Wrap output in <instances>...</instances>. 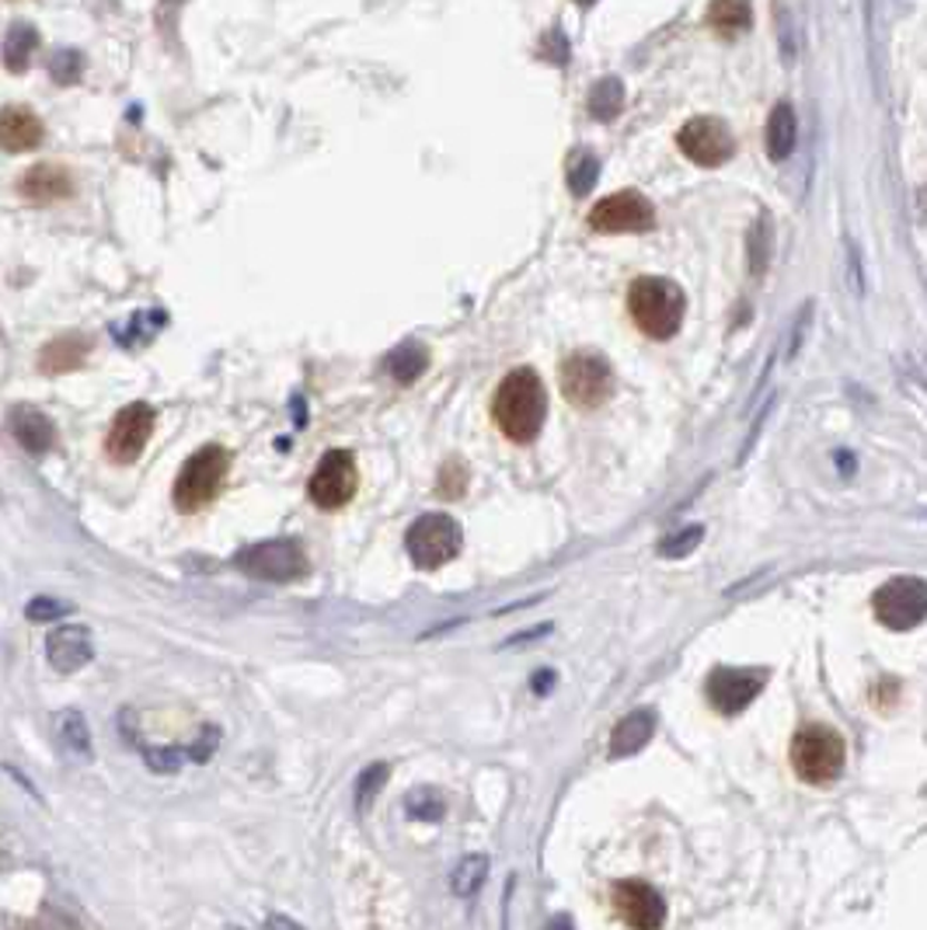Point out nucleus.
Returning <instances> with one entry per match:
<instances>
[{
	"instance_id": "f257e3e1",
	"label": "nucleus",
	"mask_w": 927,
	"mask_h": 930,
	"mask_svg": "<svg viewBox=\"0 0 927 930\" xmlns=\"http://www.w3.org/2000/svg\"><path fill=\"white\" fill-rule=\"evenodd\" d=\"M492 415H496V425L502 429L506 440L534 443L540 435L544 415H548V394H544L540 376L527 366L513 370L496 391Z\"/></svg>"
},
{
	"instance_id": "f03ea898",
	"label": "nucleus",
	"mask_w": 927,
	"mask_h": 930,
	"mask_svg": "<svg viewBox=\"0 0 927 930\" xmlns=\"http://www.w3.org/2000/svg\"><path fill=\"white\" fill-rule=\"evenodd\" d=\"M684 307H687L684 290L660 276H642L628 290V311L648 339H660V342L673 339L680 332V324H684Z\"/></svg>"
},
{
	"instance_id": "7ed1b4c3",
	"label": "nucleus",
	"mask_w": 927,
	"mask_h": 930,
	"mask_svg": "<svg viewBox=\"0 0 927 930\" xmlns=\"http://www.w3.org/2000/svg\"><path fill=\"white\" fill-rule=\"evenodd\" d=\"M843 763H848V746L843 735L827 725H802L792 738V771L806 784H830L840 777Z\"/></svg>"
},
{
	"instance_id": "20e7f679",
	"label": "nucleus",
	"mask_w": 927,
	"mask_h": 930,
	"mask_svg": "<svg viewBox=\"0 0 927 930\" xmlns=\"http://www.w3.org/2000/svg\"><path fill=\"white\" fill-rule=\"evenodd\" d=\"M231 471V453L224 447H203L193 457L185 460V468L178 471L175 491L172 499L182 512H199L203 506H209L216 496H221V488L227 481Z\"/></svg>"
},
{
	"instance_id": "39448f33",
	"label": "nucleus",
	"mask_w": 927,
	"mask_h": 930,
	"mask_svg": "<svg viewBox=\"0 0 927 930\" xmlns=\"http://www.w3.org/2000/svg\"><path fill=\"white\" fill-rule=\"evenodd\" d=\"M460 540H464V533L457 527V519L447 512L419 516L404 533L408 558H412L416 568H422V571H432V568L453 561L460 555Z\"/></svg>"
},
{
	"instance_id": "423d86ee",
	"label": "nucleus",
	"mask_w": 927,
	"mask_h": 930,
	"mask_svg": "<svg viewBox=\"0 0 927 930\" xmlns=\"http://www.w3.org/2000/svg\"><path fill=\"white\" fill-rule=\"evenodd\" d=\"M237 568L262 583H293L308 571V555L296 540H262L244 547Z\"/></svg>"
},
{
	"instance_id": "0eeeda50",
	"label": "nucleus",
	"mask_w": 927,
	"mask_h": 930,
	"mask_svg": "<svg viewBox=\"0 0 927 930\" xmlns=\"http://www.w3.org/2000/svg\"><path fill=\"white\" fill-rule=\"evenodd\" d=\"M871 610H876L879 624L889 632H914L927 617V586L917 576L889 579L876 596H871Z\"/></svg>"
},
{
	"instance_id": "6e6552de",
	"label": "nucleus",
	"mask_w": 927,
	"mask_h": 930,
	"mask_svg": "<svg viewBox=\"0 0 927 930\" xmlns=\"http://www.w3.org/2000/svg\"><path fill=\"white\" fill-rule=\"evenodd\" d=\"M614 391V373L604 355L576 352L562 363V394L576 408H599Z\"/></svg>"
},
{
	"instance_id": "1a4fd4ad",
	"label": "nucleus",
	"mask_w": 927,
	"mask_h": 930,
	"mask_svg": "<svg viewBox=\"0 0 927 930\" xmlns=\"http://www.w3.org/2000/svg\"><path fill=\"white\" fill-rule=\"evenodd\" d=\"M357 488H360V471H357V460H352L349 450H329L321 457V463L314 468L311 481H308V496L318 509H342L357 499Z\"/></svg>"
},
{
	"instance_id": "9d476101",
	"label": "nucleus",
	"mask_w": 927,
	"mask_h": 930,
	"mask_svg": "<svg viewBox=\"0 0 927 930\" xmlns=\"http://www.w3.org/2000/svg\"><path fill=\"white\" fill-rule=\"evenodd\" d=\"M768 679H771V673L757 669V666H719V669H712V676H708L704 694L719 715H740L743 707H750L763 694Z\"/></svg>"
},
{
	"instance_id": "9b49d317",
	"label": "nucleus",
	"mask_w": 927,
	"mask_h": 930,
	"mask_svg": "<svg viewBox=\"0 0 927 930\" xmlns=\"http://www.w3.org/2000/svg\"><path fill=\"white\" fill-rule=\"evenodd\" d=\"M652 224H656V209L635 188L614 193L589 209V227L596 234H645Z\"/></svg>"
},
{
	"instance_id": "f8f14e48",
	"label": "nucleus",
	"mask_w": 927,
	"mask_h": 930,
	"mask_svg": "<svg viewBox=\"0 0 927 930\" xmlns=\"http://www.w3.org/2000/svg\"><path fill=\"white\" fill-rule=\"evenodd\" d=\"M150 435H154V408L144 401H133L113 419V429L105 435V453L116 463H133L147 450Z\"/></svg>"
},
{
	"instance_id": "ddd939ff",
	"label": "nucleus",
	"mask_w": 927,
	"mask_h": 930,
	"mask_svg": "<svg viewBox=\"0 0 927 930\" xmlns=\"http://www.w3.org/2000/svg\"><path fill=\"white\" fill-rule=\"evenodd\" d=\"M611 902H614L617 920H624V927H632V930H663V923H666V899L648 882H638V879L617 882L611 889Z\"/></svg>"
},
{
	"instance_id": "4468645a",
	"label": "nucleus",
	"mask_w": 927,
	"mask_h": 930,
	"mask_svg": "<svg viewBox=\"0 0 927 930\" xmlns=\"http://www.w3.org/2000/svg\"><path fill=\"white\" fill-rule=\"evenodd\" d=\"M676 144L694 164H701V168H719V164H725L735 154V140H732L729 126L722 119H708V116L691 119L676 133Z\"/></svg>"
},
{
	"instance_id": "2eb2a0df",
	"label": "nucleus",
	"mask_w": 927,
	"mask_h": 930,
	"mask_svg": "<svg viewBox=\"0 0 927 930\" xmlns=\"http://www.w3.org/2000/svg\"><path fill=\"white\" fill-rule=\"evenodd\" d=\"M46 659H49L52 669L64 673V676H74L77 669H85L95 659L91 632H88V627H80V624L52 627L49 638H46Z\"/></svg>"
},
{
	"instance_id": "dca6fc26",
	"label": "nucleus",
	"mask_w": 927,
	"mask_h": 930,
	"mask_svg": "<svg viewBox=\"0 0 927 930\" xmlns=\"http://www.w3.org/2000/svg\"><path fill=\"white\" fill-rule=\"evenodd\" d=\"M42 144V119L25 105H8L0 112V150L25 154Z\"/></svg>"
},
{
	"instance_id": "f3484780",
	"label": "nucleus",
	"mask_w": 927,
	"mask_h": 930,
	"mask_svg": "<svg viewBox=\"0 0 927 930\" xmlns=\"http://www.w3.org/2000/svg\"><path fill=\"white\" fill-rule=\"evenodd\" d=\"M8 425H11V435L18 440V447L29 450V453H36V457L49 453L52 443H57V425H52V422L39 412V408H32V404L11 408Z\"/></svg>"
},
{
	"instance_id": "a211bd4d",
	"label": "nucleus",
	"mask_w": 927,
	"mask_h": 930,
	"mask_svg": "<svg viewBox=\"0 0 927 930\" xmlns=\"http://www.w3.org/2000/svg\"><path fill=\"white\" fill-rule=\"evenodd\" d=\"M18 193L29 203H57L74 193V182L64 164H36L21 175Z\"/></svg>"
},
{
	"instance_id": "6ab92c4d",
	"label": "nucleus",
	"mask_w": 927,
	"mask_h": 930,
	"mask_svg": "<svg viewBox=\"0 0 927 930\" xmlns=\"http://www.w3.org/2000/svg\"><path fill=\"white\" fill-rule=\"evenodd\" d=\"M652 735H656V711L652 707H635L632 715H624L611 735V756L621 760V756H635L642 753L648 743H652Z\"/></svg>"
},
{
	"instance_id": "aec40b11",
	"label": "nucleus",
	"mask_w": 927,
	"mask_h": 930,
	"mask_svg": "<svg viewBox=\"0 0 927 930\" xmlns=\"http://www.w3.org/2000/svg\"><path fill=\"white\" fill-rule=\"evenodd\" d=\"M88 352H91V342L88 339H80V335H60V339H52L42 352H39V370L42 373H70L77 370L80 363L88 360Z\"/></svg>"
},
{
	"instance_id": "412c9836",
	"label": "nucleus",
	"mask_w": 927,
	"mask_h": 930,
	"mask_svg": "<svg viewBox=\"0 0 927 930\" xmlns=\"http://www.w3.org/2000/svg\"><path fill=\"white\" fill-rule=\"evenodd\" d=\"M52 732H57V743L70 756H77V760H91L95 756V750H91V728H88V722H85L80 711L64 707L60 715L52 718Z\"/></svg>"
},
{
	"instance_id": "4be33fe9",
	"label": "nucleus",
	"mask_w": 927,
	"mask_h": 930,
	"mask_svg": "<svg viewBox=\"0 0 927 930\" xmlns=\"http://www.w3.org/2000/svg\"><path fill=\"white\" fill-rule=\"evenodd\" d=\"M36 49H39V32L32 29V25H25V21H14L8 36H4V49H0V57H4V67L11 74H25L36 57Z\"/></svg>"
},
{
	"instance_id": "5701e85b",
	"label": "nucleus",
	"mask_w": 927,
	"mask_h": 930,
	"mask_svg": "<svg viewBox=\"0 0 927 930\" xmlns=\"http://www.w3.org/2000/svg\"><path fill=\"white\" fill-rule=\"evenodd\" d=\"M796 133H799L796 108L788 101H778L771 119H768V154H771V160H784L788 154L796 150Z\"/></svg>"
},
{
	"instance_id": "b1692460",
	"label": "nucleus",
	"mask_w": 927,
	"mask_h": 930,
	"mask_svg": "<svg viewBox=\"0 0 927 930\" xmlns=\"http://www.w3.org/2000/svg\"><path fill=\"white\" fill-rule=\"evenodd\" d=\"M750 21H753L750 0H715V4L708 8V25L725 39H735L740 32H747Z\"/></svg>"
},
{
	"instance_id": "393cba45",
	"label": "nucleus",
	"mask_w": 927,
	"mask_h": 930,
	"mask_svg": "<svg viewBox=\"0 0 927 930\" xmlns=\"http://www.w3.org/2000/svg\"><path fill=\"white\" fill-rule=\"evenodd\" d=\"M429 370V352L419 342H404L388 355V373L398 384H416V380Z\"/></svg>"
},
{
	"instance_id": "a878e982",
	"label": "nucleus",
	"mask_w": 927,
	"mask_h": 930,
	"mask_svg": "<svg viewBox=\"0 0 927 930\" xmlns=\"http://www.w3.org/2000/svg\"><path fill=\"white\" fill-rule=\"evenodd\" d=\"M488 868H492V861H488L485 854H468V858H464V861L453 868V874H450L453 895H460V899L478 895V889H481L485 879H488Z\"/></svg>"
},
{
	"instance_id": "bb28decb",
	"label": "nucleus",
	"mask_w": 927,
	"mask_h": 930,
	"mask_svg": "<svg viewBox=\"0 0 927 930\" xmlns=\"http://www.w3.org/2000/svg\"><path fill=\"white\" fill-rule=\"evenodd\" d=\"M624 108V85L617 77H604L596 80L593 91H589V116L599 123H611L617 119V112Z\"/></svg>"
},
{
	"instance_id": "cd10ccee",
	"label": "nucleus",
	"mask_w": 927,
	"mask_h": 930,
	"mask_svg": "<svg viewBox=\"0 0 927 930\" xmlns=\"http://www.w3.org/2000/svg\"><path fill=\"white\" fill-rule=\"evenodd\" d=\"M404 812L408 819H419V823H440L447 815V799L436 787H412L404 795Z\"/></svg>"
},
{
	"instance_id": "c85d7f7f",
	"label": "nucleus",
	"mask_w": 927,
	"mask_h": 930,
	"mask_svg": "<svg viewBox=\"0 0 927 930\" xmlns=\"http://www.w3.org/2000/svg\"><path fill=\"white\" fill-rule=\"evenodd\" d=\"M599 178V160L593 154H576L568 160V188L576 196H589Z\"/></svg>"
},
{
	"instance_id": "c756f323",
	"label": "nucleus",
	"mask_w": 927,
	"mask_h": 930,
	"mask_svg": "<svg viewBox=\"0 0 927 930\" xmlns=\"http://www.w3.org/2000/svg\"><path fill=\"white\" fill-rule=\"evenodd\" d=\"M388 777H391L388 763H373V767H367V771L360 774V781H357V812H367V809H370V802L380 795V791H384Z\"/></svg>"
},
{
	"instance_id": "7c9ffc66",
	"label": "nucleus",
	"mask_w": 927,
	"mask_h": 930,
	"mask_svg": "<svg viewBox=\"0 0 927 930\" xmlns=\"http://www.w3.org/2000/svg\"><path fill=\"white\" fill-rule=\"evenodd\" d=\"M771 262V221L768 216H760L750 231V272L760 276V272H768Z\"/></svg>"
},
{
	"instance_id": "2f4dec72",
	"label": "nucleus",
	"mask_w": 927,
	"mask_h": 930,
	"mask_svg": "<svg viewBox=\"0 0 927 930\" xmlns=\"http://www.w3.org/2000/svg\"><path fill=\"white\" fill-rule=\"evenodd\" d=\"M25 614H29V620L36 624H57L64 617L74 614V607L67 604V599H57V596H36L29 607H25Z\"/></svg>"
},
{
	"instance_id": "473e14b6",
	"label": "nucleus",
	"mask_w": 927,
	"mask_h": 930,
	"mask_svg": "<svg viewBox=\"0 0 927 930\" xmlns=\"http://www.w3.org/2000/svg\"><path fill=\"white\" fill-rule=\"evenodd\" d=\"M701 537H704V527H687V530H680V533H670L660 544V555L663 558H687L691 551H697V547H701Z\"/></svg>"
},
{
	"instance_id": "72a5a7b5",
	"label": "nucleus",
	"mask_w": 927,
	"mask_h": 930,
	"mask_svg": "<svg viewBox=\"0 0 927 930\" xmlns=\"http://www.w3.org/2000/svg\"><path fill=\"white\" fill-rule=\"evenodd\" d=\"M80 70H85V60H80V52H74V49L57 52V57H52V63H49L52 80H57V85H64V88L77 85V80H80Z\"/></svg>"
},
{
	"instance_id": "f704fd0d",
	"label": "nucleus",
	"mask_w": 927,
	"mask_h": 930,
	"mask_svg": "<svg viewBox=\"0 0 927 930\" xmlns=\"http://www.w3.org/2000/svg\"><path fill=\"white\" fill-rule=\"evenodd\" d=\"M464 488H468V468H464L460 460L443 463V474H440V496L443 499H460Z\"/></svg>"
},
{
	"instance_id": "c9c22d12",
	"label": "nucleus",
	"mask_w": 927,
	"mask_h": 930,
	"mask_svg": "<svg viewBox=\"0 0 927 930\" xmlns=\"http://www.w3.org/2000/svg\"><path fill=\"white\" fill-rule=\"evenodd\" d=\"M216 743H221V732H216V728H206V732L199 735V743H196L193 750H188V756H193L196 763H206V760L213 756Z\"/></svg>"
},
{
	"instance_id": "e433bc0d",
	"label": "nucleus",
	"mask_w": 927,
	"mask_h": 930,
	"mask_svg": "<svg viewBox=\"0 0 927 930\" xmlns=\"http://www.w3.org/2000/svg\"><path fill=\"white\" fill-rule=\"evenodd\" d=\"M809 321H812V304H806L802 314H799V324H796V332H792V345H788V355H796V352L802 349V339H806Z\"/></svg>"
},
{
	"instance_id": "4c0bfd02",
	"label": "nucleus",
	"mask_w": 927,
	"mask_h": 930,
	"mask_svg": "<svg viewBox=\"0 0 927 930\" xmlns=\"http://www.w3.org/2000/svg\"><path fill=\"white\" fill-rule=\"evenodd\" d=\"M552 687H555V673H552V669H544V673L534 676V691H537V694H548Z\"/></svg>"
},
{
	"instance_id": "58836bf2",
	"label": "nucleus",
	"mask_w": 927,
	"mask_h": 930,
	"mask_svg": "<svg viewBox=\"0 0 927 930\" xmlns=\"http://www.w3.org/2000/svg\"><path fill=\"white\" fill-rule=\"evenodd\" d=\"M269 930H304V927H300L296 920H290V917L272 913V917H269Z\"/></svg>"
},
{
	"instance_id": "ea45409f",
	"label": "nucleus",
	"mask_w": 927,
	"mask_h": 930,
	"mask_svg": "<svg viewBox=\"0 0 927 930\" xmlns=\"http://www.w3.org/2000/svg\"><path fill=\"white\" fill-rule=\"evenodd\" d=\"M548 930H576V923H572V917H568V913H558V917H552Z\"/></svg>"
},
{
	"instance_id": "a19ab883",
	"label": "nucleus",
	"mask_w": 927,
	"mask_h": 930,
	"mask_svg": "<svg viewBox=\"0 0 927 930\" xmlns=\"http://www.w3.org/2000/svg\"><path fill=\"white\" fill-rule=\"evenodd\" d=\"M579 4H583V8H589V4H596V0H579Z\"/></svg>"
}]
</instances>
